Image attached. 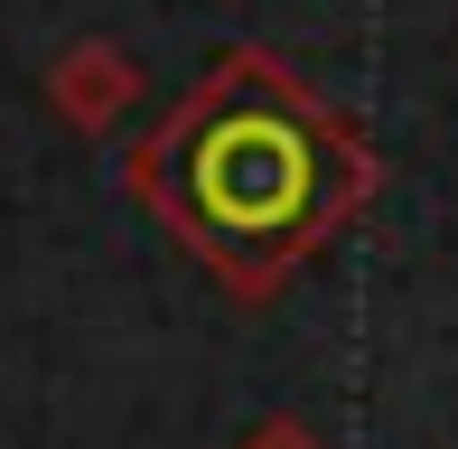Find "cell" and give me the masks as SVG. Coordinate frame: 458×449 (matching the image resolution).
Masks as SVG:
<instances>
[{"label": "cell", "instance_id": "cell-1", "mask_svg": "<svg viewBox=\"0 0 458 449\" xmlns=\"http://www.w3.org/2000/svg\"><path fill=\"white\" fill-rule=\"evenodd\" d=\"M122 178H131V207L216 291L262 309L374 207L384 159L356 131V113H337L290 56L225 47L159 113V131L131 140Z\"/></svg>", "mask_w": 458, "mask_h": 449}, {"label": "cell", "instance_id": "cell-2", "mask_svg": "<svg viewBox=\"0 0 458 449\" xmlns=\"http://www.w3.org/2000/svg\"><path fill=\"white\" fill-rule=\"evenodd\" d=\"M150 94V75H140V56L131 47H113V38H75L66 56L47 66V104H56V122L66 131H85V140H103L122 113Z\"/></svg>", "mask_w": 458, "mask_h": 449}, {"label": "cell", "instance_id": "cell-3", "mask_svg": "<svg viewBox=\"0 0 458 449\" xmlns=\"http://www.w3.org/2000/svg\"><path fill=\"white\" fill-rule=\"evenodd\" d=\"M234 449H327V440L309 431V421H290V412H272V421H253V431H243Z\"/></svg>", "mask_w": 458, "mask_h": 449}]
</instances>
